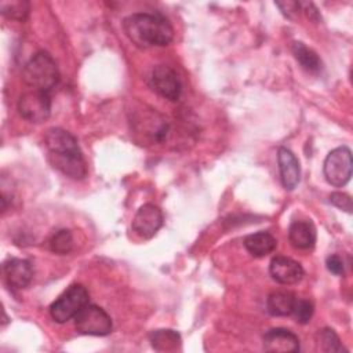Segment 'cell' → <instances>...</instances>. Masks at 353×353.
<instances>
[{
	"label": "cell",
	"instance_id": "obj_24",
	"mask_svg": "<svg viewBox=\"0 0 353 353\" xmlns=\"http://www.w3.org/2000/svg\"><path fill=\"white\" fill-rule=\"evenodd\" d=\"M330 203L334 204L336 208L343 210L346 212H352L353 210V204H352V197L347 193H342V192H334L330 194Z\"/></svg>",
	"mask_w": 353,
	"mask_h": 353
},
{
	"label": "cell",
	"instance_id": "obj_12",
	"mask_svg": "<svg viewBox=\"0 0 353 353\" xmlns=\"http://www.w3.org/2000/svg\"><path fill=\"white\" fill-rule=\"evenodd\" d=\"M48 160L54 168L61 171L63 175L73 179H83L87 176V163L83 153H48Z\"/></svg>",
	"mask_w": 353,
	"mask_h": 353
},
{
	"label": "cell",
	"instance_id": "obj_7",
	"mask_svg": "<svg viewBox=\"0 0 353 353\" xmlns=\"http://www.w3.org/2000/svg\"><path fill=\"white\" fill-rule=\"evenodd\" d=\"M152 88L168 101H178L182 92L181 80L174 69L167 65L154 66L150 76Z\"/></svg>",
	"mask_w": 353,
	"mask_h": 353
},
{
	"label": "cell",
	"instance_id": "obj_10",
	"mask_svg": "<svg viewBox=\"0 0 353 353\" xmlns=\"http://www.w3.org/2000/svg\"><path fill=\"white\" fill-rule=\"evenodd\" d=\"M263 349L270 353L299 352V338L287 328H272L263 335Z\"/></svg>",
	"mask_w": 353,
	"mask_h": 353
},
{
	"label": "cell",
	"instance_id": "obj_26",
	"mask_svg": "<svg viewBox=\"0 0 353 353\" xmlns=\"http://www.w3.org/2000/svg\"><path fill=\"white\" fill-rule=\"evenodd\" d=\"M325 265H327V269L336 274V276H343L345 273V265H343V261L339 255H330L327 259H325Z\"/></svg>",
	"mask_w": 353,
	"mask_h": 353
},
{
	"label": "cell",
	"instance_id": "obj_3",
	"mask_svg": "<svg viewBox=\"0 0 353 353\" xmlns=\"http://www.w3.org/2000/svg\"><path fill=\"white\" fill-rule=\"evenodd\" d=\"M90 294L81 284L70 285L50 306V314L54 321L63 324L76 317V314L88 303Z\"/></svg>",
	"mask_w": 353,
	"mask_h": 353
},
{
	"label": "cell",
	"instance_id": "obj_11",
	"mask_svg": "<svg viewBox=\"0 0 353 353\" xmlns=\"http://www.w3.org/2000/svg\"><path fill=\"white\" fill-rule=\"evenodd\" d=\"M3 274L11 288L22 290L30 284L33 279V268L26 259L10 258L3 263Z\"/></svg>",
	"mask_w": 353,
	"mask_h": 353
},
{
	"label": "cell",
	"instance_id": "obj_20",
	"mask_svg": "<svg viewBox=\"0 0 353 353\" xmlns=\"http://www.w3.org/2000/svg\"><path fill=\"white\" fill-rule=\"evenodd\" d=\"M0 11L1 14L8 18L18 22H23L30 11V4L28 1H1L0 3Z\"/></svg>",
	"mask_w": 353,
	"mask_h": 353
},
{
	"label": "cell",
	"instance_id": "obj_9",
	"mask_svg": "<svg viewBox=\"0 0 353 353\" xmlns=\"http://www.w3.org/2000/svg\"><path fill=\"white\" fill-rule=\"evenodd\" d=\"M269 273L274 281L284 285L296 284L303 277V268L299 262L288 256H274L269 265Z\"/></svg>",
	"mask_w": 353,
	"mask_h": 353
},
{
	"label": "cell",
	"instance_id": "obj_19",
	"mask_svg": "<svg viewBox=\"0 0 353 353\" xmlns=\"http://www.w3.org/2000/svg\"><path fill=\"white\" fill-rule=\"evenodd\" d=\"M152 347L157 352H171V350H176L181 346V335L174 331V330H156L152 331V334L149 335Z\"/></svg>",
	"mask_w": 353,
	"mask_h": 353
},
{
	"label": "cell",
	"instance_id": "obj_4",
	"mask_svg": "<svg viewBox=\"0 0 353 353\" xmlns=\"http://www.w3.org/2000/svg\"><path fill=\"white\" fill-rule=\"evenodd\" d=\"M323 172L327 182L335 188L345 186L352 176V152L347 146H339L331 150L323 164Z\"/></svg>",
	"mask_w": 353,
	"mask_h": 353
},
{
	"label": "cell",
	"instance_id": "obj_15",
	"mask_svg": "<svg viewBox=\"0 0 353 353\" xmlns=\"http://www.w3.org/2000/svg\"><path fill=\"white\" fill-rule=\"evenodd\" d=\"M288 239L294 248L309 250L316 243V228L310 221H294L288 228Z\"/></svg>",
	"mask_w": 353,
	"mask_h": 353
},
{
	"label": "cell",
	"instance_id": "obj_5",
	"mask_svg": "<svg viewBox=\"0 0 353 353\" xmlns=\"http://www.w3.org/2000/svg\"><path fill=\"white\" fill-rule=\"evenodd\" d=\"M74 327L80 334L105 336L112 332L110 316L99 306L87 303L74 317Z\"/></svg>",
	"mask_w": 353,
	"mask_h": 353
},
{
	"label": "cell",
	"instance_id": "obj_13",
	"mask_svg": "<svg viewBox=\"0 0 353 353\" xmlns=\"http://www.w3.org/2000/svg\"><path fill=\"white\" fill-rule=\"evenodd\" d=\"M277 161H279V170H280V178L284 189L294 190L301 179V165L295 154L287 149L280 148L277 153Z\"/></svg>",
	"mask_w": 353,
	"mask_h": 353
},
{
	"label": "cell",
	"instance_id": "obj_17",
	"mask_svg": "<svg viewBox=\"0 0 353 353\" xmlns=\"http://www.w3.org/2000/svg\"><path fill=\"white\" fill-rule=\"evenodd\" d=\"M296 296L290 291H274L268 296L266 309L274 317H285L292 314Z\"/></svg>",
	"mask_w": 353,
	"mask_h": 353
},
{
	"label": "cell",
	"instance_id": "obj_1",
	"mask_svg": "<svg viewBox=\"0 0 353 353\" xmlns=\"http://www.w3.org/2000/svg\"><path fill=\"white\" fill-rule=\"evenodd\" d=\"M123 30L125 36L139 48L164 47L174 39V29L167 18L159 14L135 12L124 18Z\"/></svg>",
	"mask_w": 353,
	"mask_h": 353
},
{
	"label": "cell",
	"instance_id": "obj_18",
	"mask_svg": "<svg viewBox=\"0 0 353 353\" xmlns=\"http://www.w3.org/2000/svg\"><path fill=\"white\" fill-rule=\"evenodd\" d=\"M292 54L295 59L301 63V66L310 73H319L323 69V62L320 57L309 47H306L302 41H295L292 44Z\"/></svg>",
	"mask_w": 353,
	"mask_h": 353
},
{
	"label": "cell",
	"instance_id": "obj_2",
	"mask_svg": "<svg viewBox=\"0 0 353 353\" xmlns=\"http://www.w3.org/2000/svg\"><path fill=\"white\" fill-rule=\"evenodd\" d=\"M22 80L32 90L50 92L59 81V70L54 58L46 52H36L23 66Z\"/></svg>",
	"mask_w": 353,
	"mask_h": 353
},
{
	"label": "cell",
	"instance_id": "obj_23",
	"mask_svg": "<svg viewBox=\"0 0 353 353\" xmlns=\"http://www.w3.org/2000/svg\"><path fill=\"white\" fill-rule=\"evenodd\" d=\"M313 312H314V307H313V303L310 301L296 299L292 314L295 316V320L299 324H306V323L310 321V319L313 316Z\"/></svg>",
	"mask_w": 353,
	"mask_h": 353
},
{
	"label": "cell",
	"instance_id": "obj_8",
	"mask_svg": "<svg viewBox=\"0 0 353 353\" xmlns=\"http://www.w3.org/2000/svg\"><path fill=\"white\" fill-rule=\"evenodd\" d=\"M163 221H164V216L161 210L157 205L148 203L139 207V210L137 211L132 219L131 226L137 236H139L141 239L149 240L163 226Z\"/></svg>",
	"mask_w": 353,
	"mask_h": 353
},
{
	"label": "cell",
	"instance_id": "obj_22",
	"mask_svg": "<svg viewBox=\"0 0 353 353\" xmlns=\"http://www.w3.org/2000/svg\"><path fill=\"white\" fill-rule=\"evenodd\" d=\"M319 342L321 343V349L324 352H334V353H339L346 350L339 339V336L336 335V332L332 328H323L319 332Z\"/></svg>",
	"mask_w": 353,
	"mask_h": 353
},
{
	"label": "cell",
	"instance_id": "obj_6",
	"mask_svg": "<svg viewBox=\"0 0 353 353\" xmlns=\"http://www.w3.org/2000/svg\"><path fill=\"white\" fill-rule=\"evenodd\" d=\"M19 114L34 124L46 121L51 114V97L50 92L30 90L23 92L18 99Z\"/></svg>",
	"mask_w": 353,
	"mask_h": 353
},
{
	"label": "cell",
	"instance_id": "obj_21",
	"mask_svg": "<svg viewBox=\"0 0 353 353\" xmlns=\"http://www.w3.org/2000/svg\"><path fill=\"white\" fill-rule=\"evenodd\" d=\"M50 250L58 255H65L69 254L73 250V236L70 230L68 229H61L55 232L50 241H48Z\"/></svg>",
	"mask_w": 353,
	"mask_h": 353
},
{
	"label": "cell",
	"instance_id": "obj_14",
	"mask_svg": "<svg viewBox=\"0 0 353 353\" xmlns=\"http://www.w3.org/2000/svg\"><path fill=\"white\" fill-rule=\"evenodd\" d=\"M44 142L48 149V153L65 154V153H80L81 152L79 148L77 139L66 130H62L58 127H52L46 132Z\"/></svg>",
	"mask_w": 353,
	"mask_h": 353
},
{
	"label": "cell",
	"instance_id": "obj_25",
	"mask_svg": "<svg viewBox=\"0 0 353 353\" xmlns=\"http://www.w3.org/2000/svg\"><path fill=\"white\" fill-rule=\"evenodd\" d=\"M280 11L287 17V18H294L299 11H301V3L299 1H276L274 3Z\"/></svg>",
	"mask_w": 353,
	"mask_h": 353
},
{
	"label": "cell",
	"instance_id": "obj_16",
	"mask_svg": "<svg viewBox=\"0 0 353 353\" xmlns=\"http://www.w3.org/2000/svg\"><path fill=\"white\" fill-rule=\"evenodd\" d=\"M243 244L252 256L262 258L276 250L277 240L269 232H256L245 236Z\"/></svg>",
	"mask_w": 353,
	"mask_h": 353
}]
</instances>
